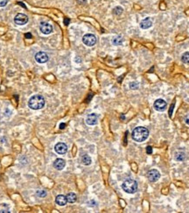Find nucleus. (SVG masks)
<instances>
[{
	"mask_svg": "<svg viewBox=\"0 0 189 213\" xmlns=\"http://www.w3.org/2000/svg\"><path fill=\"white\" fill-rule=\"evenodd\" d=\"M149 136V131L143 126H138L135 128L132 132V139L137 142H143Z\"/></svg>",
	"mask_w": 189,
	"mask_h": 213,
	"instance_id": "nucleus-1",
	"label": "nucleus"
},
{
	"mask_svg": "<svg viewBox=\"0 0 189 213\" xmlns=\"http://www.w3.org/2000/svg\"><path fill=\"white\" fill-rule=\"evenodd\" d=\"M28 105L32 110H40L45 106V99L40 95H34L29 99Z\"/></svg>",
	"mask_w": 189,
	"mask_h": 213,
	"instance_id": "nucleus-2",
	"label": "nucleus"
},
{
	"mask_svg": "<svg viewBox=\"0 0 189 213\" xmlns=\"http://www.w3.org/2000/svg\"><path fill=\"white\" fill-rule=\"evenodd\" d=\"M122 188L128 194H134L137 190V183L135 180L132 179H127L125 180L123 184Z\"/></svg>",
	"mask_w": 189,
	"mask_h": 213,
	"instance_id": "nucleus-3",
	"label": "nucleus"
},
{
	"mask_svg": "<svg viewBox=\"0 0 189 213\" xmlns=\"http://www.w3.org/2000/svg\"><path fill=\"white\" fill-rule=\"evenodd\" d=\"M82 42L88 46H92L96 43V37L92 33H87L82 37Z\"/></svg>",
	"mask_w": 189,
	"mask_h": 213,
	"instance_id": "nucleus-4",
	"label": "nucleus"
},
{
	"mask_svg": "<svg viewBox=\"0 0 189 213\" xmlns=\"http://www.w3.org/2000/svg\"><path fill=\"white\" fill-rule=\"evenodd\" d=\"M14 21L19 26H24L28 22V17L24 13H19L15 16Z\"/></svg>",
	"mask_w": 189,
	"mask_h": 213,
	"instance_id": "nucleus-5",
	"label": "nucleus"
},
{
	"mask_svg": "<svg viewBox=\"0 0 189 213\" xmlns=\"http://www.w3.org/2000/svg\"><path fill=\"white\" fill-rule=\"evenodd\" d=\"M147 177L150 182H157L159 177H160V173L157 170V169H151L148 172L147 174Z\"/></svg>",
	"mask_w": 189,
	"mask_h": 213,
	"instance_id": "nucleus-6",
	"label": "nucleus"
},
{
	"mask_svg": "<svg viewBox=\"0 0 189 213\" xmlns=\"http://www.w3.org/2000/svg\"><path fill=\"white\" fill-rule=\"evenodd\" d=\"M40 32L43 34H49L53 32V27L50 25L49 23H47L46 21H42L40 23Z\"/></svg>",
	"mask_w": 189,
	"mask_h": 213,
	"instance_id": "nucleus-7",
	"label": "nucleus"
},
{
	"mask_svg": "<svg viewBox=\"0 0 189 213\" xmlns=\"http://www.w3.org/2000/svg\"><path fill=\"white\" fill-rule=\"evenodd\" d=\"M54 150L55 152L58 153V155H65V153L67 152V147L65 143H62V142H59L57 143L54 147Z\"/></svg>",
	"mask_w": 189,
	"mask_h": 213,
	"instance_id": "nucleus-8",
	"label": "nucleus"
},
{
	"mask_svg": "<svg viewBox=\"0 0 189 213\" xmlns=\"http://www.w3.org/2000/svg\"><path fill=\"white\" fill-rule=\"evenodd\" d=\"M35 60L38 63H46L48 61V55L45 52H39L35 54Z\"/></svg>",
	"mask_w": 189,
	"mask_h": 213,
	"instance_id": "nucleus-9",
	"label": "nucleus"
},
{
	"mask_svg": "<svg viewBox=\"0 0 189 213\" xmlns=\"http://www.w3.org/2000/svg\"><path fill=\"white\" fill-rule=\"evenodd\" d=\"M167 102L163 99H158L155 101L154 103V108L155 110H157L158 111H164L165 109H167Z\"/></svg>",
	"mask_w": 189,
	"mask_h": 213,
	"instance_id": "nucleus-10",
	"label": "nucleus"
},
{
	"mask_svg": "<svg viewBox=\"0 0 189 213\" xmlns=\"http://www.w3.org/2000/svg\"><path fill=\"white\" fill-rule=\"evenodd\" d=\"M97 122H98V117L96 114L92 113V114L88 115V117L86 118V123L89 125H94L97 124Z\"/></svg>",
	"mask_w": 189,
	"mask_h": 213,
	"instance_id": "nucleus-11",
	"label": "nucleus"
},
{
	"mask_svg": "<svg viewBox=\"0 0 189 213\" xmlns=\"http://www.w3.org/2000/svg\"><path fill=\"white\" fill-rule=\"evenodd\" d=\"M66 166V161L63 159L58 158L54 161V167L57 169V170H62Z\"/></svg>",
	"mask_w": 189,
	"mask_h": 213,
	"instance_id": "nucleus-12",
	"label": "nucleus"
},
{
	"mask_svg": "<svg viewBox=\"0 0 189 213\" xmlns=\"http://www.w3.org/2000/svg\"><path fill=\"white\" fill-rule=\"evenodd\" d=\"M55 202L58 205L60 206H64L67 204V196L64 195H58L55 198Z\"/></svg>",
	"mask_w": 189,
	"mask_h": 213,
	"instance_id": "nucleus-13",
	"label": "nucleus"
},
{
	"mask_svg": "<svg viewBox=\"0 0 189 213\" xmlns=\"http://www.w3.org/2000/svg\"><path fill=\"white\" fill-rule=\"evenodd\" d=\"M152 25V22L151 19L150 18H145V19H143L140 23V27L142 29H148L151 27Z\"/></svg>",
	"mask_w": 189,
	"mask_h": 213,
	"instance_id": "nucleus-14",
	"label": "nucleus"
},
{
	"mask_svg": "<svg viewBox=\"0 0 189 213\" xmlns=\"http://www.w3.org/2000/svg\"><path fill=\"white\" fill-rule=\"evenodd\" d=\"M175 160L178 161H183L186 159V155L185 153L182 151H177L175 153Z\"/></svg>",
	"mask_w": 189,
	"mask_h": 213,
	"instance_id": "nucleus-15",
	"label": "nucleus"
},
{
	"mask_svg": "<svg viewBox=\"0 0 189 213\" xmlns=\"http://www.w3.org/2000/svg\"><path fill=\"white\" fill-rule=\"evenodd\" d=\"M66 196H67V202H68V203H70V204H74V203H75V201L77 200V196H76V195H75V193H73V192H70V193H68Z\"/></svg>",
	"mask_w": 189,
	"mask_h": 213,
	"instance_id": "nucleus-16",
	"label": "nucleus"
},
{
	"mask_svg": "<svg viewBox=\"0 0 189 213\" xmlns=\"http://www.w3.org/2000/svg\"><path fill=\"white\" fill-rule=\"evenodd\" d=\"M91 158L88 155H84L83 156L81 157V163L83 164V165H86V166H88V165H90L91 164Z\"/></svg>",
	"mask_w": 189,
	"mask_h": 213,
	"instance_id": "nucleus-17",
	"label": "nucleus"
},
{
	"mask_svg": "<svg viewBox=\"0 0 189 213\" xmlns=\"http://www.w3.org/2000/svg\"><path fill=\"white\" fill-rule=\"evenodd\" d=\"M112 43L116 46H118V45H121L123 43V38L121 36H116L113 38L112 40Z\"/></svg>",
	"mask_w": 189,
	"mask_h": 213,
	"instance_id": "nucleus-18",
	"label": "nucleus"
},
{
	"mask_svg": "<svg viewBox=\"0 0 189 213\" xmlns=\"http://www.w3.org/2000/svg\"><path fill=\"white\" fill-rule=\"evenodd\" d=\"M181 61L186 64H189V52H186L182 54Z\"/></svg>",
	"mask_w": 189,
	"mask_h": 213,
	"instance_id": "nucleus-19",
	"label": "nucleus"
},
{
	"mask_svg": "<svg viewBox=\"0 0 189 213\" xmlns=\"http://www.w3.org/2000/svg\"><path fill=\"white\" fill-rule=\"evenodd\" d=\"M113 13H114L115 14H116V15H119V14H121V13H123V9H122L121 7H119V6H117V7H116V8L113 10Z\"/></svg>",
	"mask_w": 189,
	"mask_h": 213,
	"instance_id": "nucleus-20",
	"label": "nucleus"
},
{
	"mask_svg": "<svg viewBox=\"0 0 189 213\" xmlns=\"http://www.w3.org/2000/svg\"><path fill=\"white\" fill-rule=\"evenodd\" d=\"M37 195L40 197H45L46 196V190H44V189H39V190L37 191Z\"/></svg>",
	"mask_w": 189,
	"mask_h": 213,
	"instance_id": "nucleus-21",
	"label": "nucleus"
},
{
	"mask_svg": "<svg viewBox=\"0 0 189 213\" xmlns=\"http://www.w3.org/2000/svg\"><path fill=\"white\" fill-rule=\"evenodd\" d=\"M130 88L131 89H137L138 88V84L137 82H131L130 84Z\"/></svg>",
	"mask_w": 189,
	"mask_h": 213,
	"instance_id": "nucleus-22",
	"label": "nucleus"
},
{
	"mask_svg": "<svg viewBox=\"0 0 189 213\" xmlns=\"http://www.w3.org/2000/svg\"><path fill=\"white\" fill-rule=\"evenodd\" d=\"M8 0H0V7H4L7 5Z\"/></svg>",
	"mask_w": 189,
	"mask_h": 213,
	"instance_id": "nucleus-23",
	"label": "nucleus"
},
{
	"mask_svg": "<svg viewBox=\"0 0 189 213\" xmlns=\"http://www.w3.org/2000/svg\"><path fill=\"white\" fill-rule=\"evenodd\" d=\"M146 152H147L148 155H151V153H152V147H151V146L147 147V148H146Z\"/></svg>",
	"mask_w": 189,
	"mask_h": 213,
	"instance_id": "nucleus-24",
	"label": "nucleus"
},
{
	"mask_svg": "<svg viewBox=\"0 0 189 213\" xmlns=\"http://www.w3.org/2000/svg\"><path fill=\"white\" fill-rule=\"evenodd\" d=\"M185 122H186L187 125H189V115H187V116L185 117Z\"/></svg>",
	"mask_w": 189,
	"mask_h": 213,
	"instance_id": "nucleus-25",
	"label": "nucleus"
},
{
	"mask_svg": "<svg viewBox=\"0 0 189 213\" xmlns=\"http://www.w3.org/2000/svg\"><path fill=\"white\" fill-rule=\"evenodd\" d=\"M173 107H174V104H172V106H171L170 111H169V115H170V116H172V109H173Z\"/></svg>",
	"mask_w": 189,
	"mask_h": 213,
	"instance_id": "nucleus-26",
	"label": "nucleus"
},
{
	"mask_svg": "<svg viewBox=\"0 0 189 213\" xmlns=\"http://www.w3.org/2000/svg\"><path fill=\"white\" fill-rule=\"evenodd\" d=\"M66 127V124H64V123H61V125H60V129H64Z\"/></svg>",
	"mask_w": 189,
	"mask_h": 213,
	"instance_id": "nucleus-27",
	"label": "nucleus"
},
{
	"mask_svg": "<svg viewBox=\"0 0 189 213\" xmlns=\"http://www.w3.org/2000/svg\"><path fill=\"white\" fill-rule=\"evenodd\" d=\"M64 23H65V25H66V26H67L68 24H69V19H64Z\"/></svg>",
	"mask_w": 189,
	"mask_h": 213,
	"instance_id": "nucleus-28",
	"label": "nucleus"
},
{
	"mask_svg": "<svg viewBox=\"0 0 189 213\" xmlns=\"http://www.w3.org/2000/svg\"><path fill=\"white\" fill-rule=\"evenodd\" d=\"M31 35H32V34H31L30 33H26V37L27 39H31V38H32Z\"/></svg>",
	"mask_w": 189,
	"mask_h": 213,
	"instance_id": "nucleus-29",
	"label": "nucleus"
},
{
	"mask_svg": "<svg viewBox=\"0 0 189 213\" xmlns=\"http://www.w3.org/2000/svg\"><path fill=\"white\" fill-rule=\"evenodd\" d=\"M77 1L80 4H85L86 3V0H77Z\"/></svg>",
	"mask_w": 189,
	"mask_h": 213,
	"instance_id": "nucleus-30",
	"label": "nucleus"
},
{
	"mask_svg": "<svg viewBox=\"0 0 189 213\" xmlns=\"http://www.w3.org/2000/svg\"><path fill=\"white\" fill-rule=\"evenodd\" d=\"M19 5H22V6H23V7H24V8H26V5H24V4H23V3H19Z\"/></svg>",
	"mask_w": 189,
	"mask_h": 213,
	"instance_id": "nucleus-31",
	"label": "nucleus"
}]
</instances>
